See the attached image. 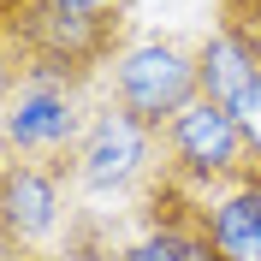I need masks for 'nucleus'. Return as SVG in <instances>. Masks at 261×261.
<instances>
[{
  "instance_id": "obj_14",
  "label": "nucleus",
  "mask_w": 261,
  "mask_h": 261,
  "mask_svg": "<svg viewBox=\"0 0 261 261\" xmlns=\"http://www.w3.org/2000/svg\"><path fill=\"white\" fill-rule=\"evenodd\" d=\"M24 6H30V0H0V24H12V18L24 12Z\"/></svg>"
},
{
  "instance_id": "obj_12",
  "label": "nucleus",
  "mask_w": 261,
  "mask_h": 261,
  "mask_svg": "<svg viewBox=\"0 0 261 261\" xmlns=\"http://www.w3.org/2000/svg\"><path fill=\"white\" fill-rule=\"evenodd\" d=\"M18 77H24V65H18V48H12V30L0 24V113H6V101H12Z\"/></svg>"
},
{
  "instance_id": "obj_7",
  "label": "nucleus",
  "mask_w": 261,
  "mask_h": 261,
  "mask_svg": "<svg viewBox=\"0 0 261 261\" xmlns=\"http://www.w3.org/2000/svg\"><path fill=\"white\" fill-rule=\"evenodd\" d=\"M202 208H208V238L226 261H261V166H249Z\"/></svg>"
},
{
  "instance_id": "obj_2",
  "label": "nucleus",
  "mask_w": 261,
  "mask_h": 261,
  "mask_svg": "<svg viewBox=\"0 0 261 261\" xmlns=\"http://www.w3.org/2000/svg\"><path fill=\"white\" fill-rule=\"evenodd\" d=\"M154 178H161V130L130 119L119 101H101L83 125V143L71 148V184L83 196L137 202Z\"/></svg>"
},
{
  "instance_id": "obj_13",
  "label": "nucleus",
  "mask_w": 261,
  "mask_h": 261,
  "mask_svg": "<svg viewBox=\"0 0 261 261\" xmlns=\"http://www.w3.org/2000/svg\"><path fill=\"white\" fill-rule=\"evenodd\" d=\"M0 261H60V249H24V244L0 238Z\"/></svg>"
},
{
  "instance_id": "obj_3",
  "label": "nucleus",
  "mask_w": 261,
  "mask_h": 261,
  "mask_svg": "<svg viewBox=\"0 0 261 261\" xmlns=\"http://www.w3.org/2000/svg\"><path fill=\"white\" fill-rule=\"evenodd\" d=\"M107 89L130 119H143L148 130H166L172 119L202 101V71H196V42L184 36H143L119 54V65L107 71Z\"/></svg>"
},
{
  "instance_id": "obj_11",
  "label": "nucleus",
  "mask_w": 261,
  "mask_h": 261,
  "mask_svg": "<svg viewBox=\"0 0 261 261\" xmlns=\"http://www.w3.org/2000/svg\"><path fill=\"white\" fill-rule=\"evenodd\" d=\"M231 119H238V130H244V143H249V161L261 166V83L238 101V113H231Z\"/></svg>"
},
{
  "instance_id": "obj_8",
  "label": "nucleus",
  "mask_w": 261,
  "mask_h": 261,
  "mask_svg": "<svg viewBox=\"0 0 261 261\" xmlns=\"http://www.w3.org/2000/svg\"><path fill=\"white\" fill-rule=\"evenodd\" d=\"M196 71H202V101L226 107V113H238V101L261 83V60L249 54V42H238V36L226 30V24H214V30L196 42Z\"/></svg>"
},
{
  "instance_id": "obj_6",
  "label": "nucleus",
  "mask_w": 261,
  "mask_h": 261,
  "mask_svg": "<svg viewBox=\"0 0 261 261\" xmlns=\"http://www.w3.org/2000/svg\"><path fill=\"white\" fill-rule=\"evenodd\" d=\"M89 101L77 83H54V77H18L6 113H0V148L30 154V161H71V148L83 143L89 125Z\"/></svg>"
},
{
  "instance_id": "obj_4",
  "label": "nucleus",
  "mask_w": 261,
  "mask_h": 261,
  "mask_svg": "<svg viewBox=\"0 0 261 261\" xmlns=\"http://www.w3.org/2000/svg\"><path fill=\"white\" fill-rule=\"evenodd\" d=\"M249 143L238 119L226 107H214V101H190L172 125L161 130V172L172 184H184L190 196H220L226 184H238L249 172Z\"/></svg>"
},
{
  "instance_id": "obj_5",
  "label": "nucleus",
  "mask_w": 261,
  "mask_h": 261,
  "mask_svg": "<svg viewBox=\"0 0 261 261\" xmlns=\"http://www.w3.org/2000/svg\"><path fill=\"white\" fill-rule=\"evenodd\" d=\"M71 161H30L0 148V238L24 249H48L71 226Z\"/></svg>"
},
{
  "instance_id": "obj_1",
  "label": "nucleus",
  "mask_w": 261,
  "mask_h": 261,
  "mask_svg": "<svg viewBox=\"0 0 261 261\" xmlns=\"http://www.w3.org/2000/svg\"><path fill=\"white\" fill-rule=\"evenodd\" d=\"M24 77L54 83H89L113 71L119 54L130 48V6H60V0H30L6 24Z\"/></svg>"
},
{
  "instance_id": "obj_9",
  "label": "nucleus",
  "mask_w": 261,
  "mask_h": 261,
  "mask_svg": "<svg viewBox=\"0 0 261 261\" xmlns=\"http://www.w3.org/2000/svg\"><path fill=\"white\" fill-rule=\"evenodd\" d=\"M60 261H130V238H119L113 220L101 214H71L60 238Z\"/></svg>"
},
{
  "instance_id": "obj_10",
  "label": "nucleus",
  "mask_w": 261,
  "mask_h": 261,
  "mask_svg": "<svg viewBox=\"0 0 261 261\" xmlns=\"http://www.w3.org/2000/svg\"><path fill=\"white\" fill-rule=\"evenodd\" d=\"M214 24H226L238 42H249V54L261 60V0H220L214 6Z\"/></svg>"
},
{
  "instance_id": "obj_15",
  "label": "nucleus",
  "mask_w": 261,
  "mask_h": 261,
  "mask_svg": "<svg viewBox=\"0 0 261 261\" xmlns=\"http://www.w3.org/2000/svg\"><path fill=\"white\" fill-rule=\"evenodd\" d=\"M60 6H125V0H60Z\"/></svg>"
}]
</instances>
